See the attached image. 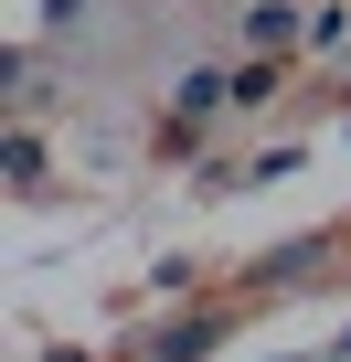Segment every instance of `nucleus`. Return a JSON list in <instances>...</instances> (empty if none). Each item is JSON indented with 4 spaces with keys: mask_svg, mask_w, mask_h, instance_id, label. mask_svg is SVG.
I'll use <instances>...</instances> for the list:
<instances>
[{
    "mask_svg": "<svg viewBox=\"0 0 351 362\" xmlns=\"http://www.w3.org/2000/svg\"><path fill=\"white\" fill-rule=\"evenodd\" d=\"M287 43H309L298 0H245V54H287Z\"/></svg>",
    "mask_w": 351,
    "mask_h": 362,
    "instance_id": "2",
    "label": "nucleus"
},
{
    "mask_svg": "<svg viewBox=\"0 0 351 362\" xmlns=\"http://www.w3.org/2000/svg\"><path fill=\"white\" fill-rule=\"evenodd\" d=\"M330 362H351V330H340V341H330Z\"/></svg>",
    "mask_w": 351,
    "mask_h": 362,
    "instance_id": "6",
    "label": "nucleus"
},
{
    "mask_svg": "<svg viewBox=\"0 0 351 362\" xmlns=\"http://www.w3.org/2000/svg\"><path fill=\"white\" fill-rule=\"evenodd\" d=\"M0 181H11V192H43V139L11 117V139H0Z\"/></svg>",
    "mask_w": 351,
    "mask_h": 362,
    "instance_id": "3",
    "label": "nucleus"
},
{
    "mask_svg": "<svg viewBox=\"0 0 351 362\" xmlns=\"http://www.w3.org/2000/svg\"><path fill=\"white\" fill-rule=\"evenodd\" d=\"M309 43L319 54H351V11H309Z\"/></svg>",
    "mask_w": 351,
    "mask_h": 362,
    "instance_id": "5",
    "label": "nucleus"
},
{
    "mask_svg": "<svg viewBox=\"0 0 351 362\" xmlns=\"http://www.w3.org/2000/svg\"><path fill=\"white\" fill-rule=\"evenodd\" d=\"M234 107H245V117L277 107V54H245V64H234Z\"/></svg>",
    "mask_w": 351,
    "mask_h": 362,
    "instance_id": "4",
    "label": "nucleus"
},
{
    "mask_svg": "<svg viewBox=\"0 0 351 362\" xmlns=\"http://www.w3.org/2000/svg\"><path fill=\"white\" fill-rule=\"evenodd\" d=\"M213 341H224V309H182V320L149 330V362H203Z\"/></svg>",
    "mask_w": 351,
    "mask_h": 362,
    "instance_id": "1",
    "label": "nucleus"
}]
</instances>
